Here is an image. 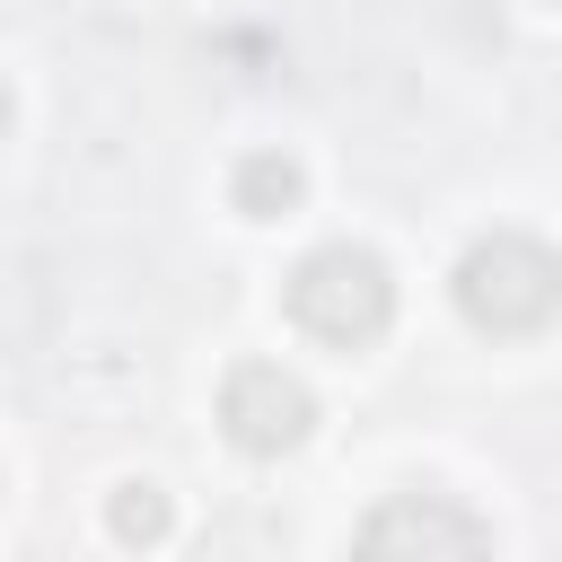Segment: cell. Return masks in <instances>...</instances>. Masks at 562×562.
<instances>
[{
    "label": "cell",
    "instance_id": "3957f363",
    "mask_svg": "<svg viewBox=\"0 0 562 562\" xmlns=\"http://www.w3.org/2000/svg\"><path fill=\"white\" fill-rule=\"evenodd\" d=\"M220 430L246 448V457H290L307 430H316V395L307 378H290L281 360H237L220 378Z\"/></svg>",
    "mask_w": 562,
    "mask_h": 562
},
{
    "label": "cell",
    "instance_id": "5b68a950",
    "mask_svg": "<svg viewBox=\"0 0 562 562\" xmlns=\"http://www.w3.org/2000/svg\"><path fill=\"white\" fill-rule=\"evenodd\" d=\"M228 193H237V211H246V220H290V211H299V193H307V176H299V158H290V149H246V158H237V176H228Z\"/></svg>",
    "mask_w": 562,
    "mask_h": 562
},
{
    "label": "cell",
    "instance_id": "7a4b0ae2",
    "mask_svg": "<svg viewBox=\"0 0 562 562\" xmlns=\"http://www.w3.org/2000/svg\"><path fill=\"white\" fill-rule=\"evenodd\" d=\"M553 299H562V263H553L544 237L492 228L457 263V307H465L474 334H544L553 325Z\"/></svg>",
    "mask_w": 562,
    "mask_h": 562
},
{
    "label": "cell",
    "instance_id": "8992f818",
    "mask_svg": "<svg viewBox=\"0 0 562 562\" xmlns=\"http://www.w3.org/2000/svg\"><path fill=\"white\" fill-rule=\"evenodd\" d=\"M105 527H114V544H158L167 536V492L158 483H123L105 501Z\"/></svg>",
    "mask_w": 562,
    "mask_h": 562
},
{
    "label": "cell",
    "instance_id": "277c9868",
    "mask_svg": "<svg viewBox=\"0 0 562 562\" xmlns=\"http://www.w3.org/2000/svg\"><path fill=\"white\" fill-rule=\"evenodd\" d=\"M492 527L439 492H395L360 518V553H483Z\"/></svg>",
    "mask_w": 562,
    "mask_h": 562
},
{
    "label": "cell",
    "instance_id": "52a82bcc",
    "mask_svg": "<svg viewBox=\"0 0 562 562\" xmlns=\"http://www.w3.org/2000/svg\"><path fill=\"white\" fill-rule=\"evenodd\" d=\"M0 132H9V88H0Z\"/></svg>",
    "mask_w": 562,
    "mask_h": 562
},
{
    "label": "cell",
    "instance_id": "6da1fadb",
    "mask_svg": "<svg viewBox=\"0 0 562 562\" xmlns=\"http://www.w3.org/2000/svg\"><path fill=\"white\" fill-rule=\"evenodd\" d=\"M281 299H290V325L316 334L325 351H369V342L395 325V281H386V263H378L369 246H351V237L299 255L290 281H281Z\"/></svg>",
    "mask_w": 562,
    "mask_h": 562
}]
</instances>
